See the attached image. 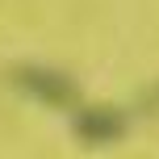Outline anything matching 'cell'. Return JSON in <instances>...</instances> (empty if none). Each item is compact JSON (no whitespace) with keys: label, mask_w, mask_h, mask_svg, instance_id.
I'll list each match as a JSON object with an SVG mask.
<instances>
[{"label":"cell","mask_w":159,"mask_h":159,"mask_svg":"<svg viewBox=\"0 0 159 159\" xmlns=\"http://www.w3.org/2000/svg\"><path fill=\"white\" fill-rule=\"evenodd\" d=\"M75 130H80L84 138H92V143H109V138L121 134V117H117L113 109H88V113H80Z\"/></svg>","instance_id":"6da1fadb"}]
</instances>
